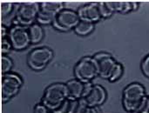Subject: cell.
Segmentation results:
<instances>
[{"label":"cell","mask_w":149,"mask_h":113,"mask_svg":"<svg viewBox=\"0 0 149 113\" xmlns=\"http://www.w3.org/2000/svg\"><path fill=\"white\" fill-rule=\"evenodd\" d=\"M63 9H65V4L62 2L40 3V10L37 18V23L39 24H52L56 16Z\"/></svg>","instance_id":"cell-10"},{"label":"cell","mask_w":149,"mask_h":113,"mask_svg":"<svg viewBox=\"0 0 149 113\" xmlns=\"http://www.w3.org/2000/svg\"><path fill=\"white\" fill-rule=\"evenodd\" d=\"M98 6H99V10H100L101 18H109L114 13L108 3V1L107 2V1L98 2Z\"/></svg>","instance_id":"cell-18"},{"label":"cell","mask_w":149,"mask_h":113,"mask_svg":"<svg viewBox=\"0 0 149 113\" xmlns=\"http://www.w3.org/2000/svg\"><path fill=\"white\" fill-rule=\"evenodd\" d=\"M13 67V62L10 58L6 55H2L1 58V71L2 74H6L10 72Z\"/></svg>","instance_id":"cell-19"},{"label":"cell","mask_w":149,"mask_h":113,"mask_svg":"<svg viewBox=\"0 0 149 113\" xmlns=\"http://www.w3.org/2000/svg\"><path fill=\"white\" fill-rule=\"evenodd\" d=\"M108 3L113 12H120L122 14L134 11L139 7V2L134 1H108Z\"/></svg>","instance_id":"cell-14"},{"label":"cell","mask_w":149,"mask_h":113,"mask_svg":"<svg viewBox=\"0 0 149 113\" xmlns=\"http://www.w3.org/2000/svg\"><path fill=\"white\" fill-rule=\"evenodd\" d=\"M88 84L89 83L85 84L76 78L69 80L67 83H65L67 88L68 98L72 100H80L86 91Z\"/></svg>","instance_id":"cell-13"},{"label":"cell","mask_w":149,"mask_h":113,"mask_svg":"<svg viewBox=\"0 0 149 113\" xmlns=\"http://www.w3.org/2000/svg\"><path fill=\"white\" fill-rule=\"evenodd\" d=\"M94 29H95V24L80 20L73 31H75V33L77 35H79L80 37H86V36L91 34Z\"/></svg>","instance_id":"cell-17"},{"label":"cell","mask_w":149,"mask_h":113,"mask_svg":"<svg viewBox=\"0 0 149 113\" xmlns=\"http://www.w3.org/2000/svg\"><path fill=\"white\" fill-rule=\"evenodd\" d=\"M8 38L16 51H23L31 44L28 27L20 24H14L9 29Z\"/></svg>","instance_id":"cell-8"},{"label":"cell","mask_w":149,"mask_h":113,"mask_svg":"<svg viewBox=\"0 0 149 113\" xmlns=\"http://www.w3.org/2000/svg\"><path fill=\"white\" fill-rule=\"evenodd\" d=\"M123 72H124V67L123 65L120 64V63H117L116 66L114 67L113 71H112L109 78H108V81L110 82H116L118 81L123 75Z\"/></svg>","instance_id":"cell-20"},{"label":"cell","mask_w":149,"mask_h":113,"mask_svg":"<svg viewBox=\"0 0 149 113\" xmlns=\"http://www.w3.org/2000/svg\"><path fill=\"white\" fill-rule=\"evenodd\" d=\"M53 51L52 49L42 46L31 51L27 56V64L34 71H41L52 60Z\"/></svg>","instance_id":"cell-5"},{"label":"cell","mask_w":149,"mask_h":113,"mask_svg":"<svg viewBox=\"0 0 149 113\" xmlns=\"http://www.w3.org/2000/svg\"><path fill=\"white\" fill-rule=\"evenodd\" d=\"M66 98H68L66 85L64 83H54L45 90L41 103L52 112Z\"/></svg>","instance_id":"cell-2"},{"label":"cell","mask_w":149,"mask_h":113,"mask_svg":"<svg viewBox=\"0 0 149 113\" xmlns=\"http://www.w3.org/2000/svg\"><path fill=\"white\" fill-rule=\"evenodd\" d=\"M98 65L99 77L104 79L109 78L112 71L117 64L116 59L107 52H99L93 57Z\"/></svg>","instance_id":"cell-11"},{"label":"cell","mask_w":149,"mask_h":113,"mask_svg":"<svg viewBox=\"0 0 149 113\" xmlns=\"http://www.w3.org/2000/svg\"><path fill=\"white\" fill-rule=\"evenodd\" d=\"M141 69L144 76L149 78V54H148L141 61Z\"/></svg>","instance_id":"cell-24"},{"label":"cell","mask_w":149,"mask_h":113,"mask_svg":"<svg viewBox=\"0 0 149 113\" xmlns=\"http://www.w3.org/2000/svg\"><path fill=\"white\" fill-rule=\"evenodd\" d=\"M28 32H29L31 42L32 44H39L45 37V31L42 25L39 24L38 23H35L31 24V26H29Z\"/></svg>","instance_id":"cell-15"},{"label":"cell","mask_w":149,"mask_h":113,"mask_svg":"<svg viewBox=\"0 0 149 113\" xmlns=\"http://www.w3.org/2000/svg\"><path fill=\"white\" fill-rule=\"evenodd\" d=\"M89 113H100V111L99 110V107H91Z\"/></svg>","instance_id":"cell-28"},{"label":"cell","mask_w":149,"mask_h":113,"mask_svg":"<svg viewBox=\"0 0 149 113\" xmlns=\"http://www.w3.org/2000/svg\"><path fill=\"white\" fill-rule=\"evenodd\" d=\"M90 108L89 106H87L82 100L79 101V105L77 106V109L74 113H89L90 112Z\"/></svg>","instance_id":"cell-25"},{"label":"cell","mask_w":149,"mask_h":113,"mask_svg":"<svg viewBox=\"0 0 149 113\" xmlns=\"http://www.w3.org/2000/svg\"><path fill=\"white\" fill-rule=\"evenodd\" d=\"M79 100H72L66 98L57 109L51 112L52 113H74Z\"/></svg>","instance_id":"cell-16"},{"label":"cell","mask_w":149,"mask_h":113,"mask_svg":"<svg viewBox=\"0 0 149 113\" xmlns=\"http://www.w3.org/2000/svg\"><path fill=\"white\" fill-rule=\"evenodd\" d=\"M13 49L12 44L10 41V39L7 37L2 38L1 40V51H2V55H5L6 53L10 52V50Z\"/></svg>","instance_id":"cell-22"},{"label":"cell","mask_w":149,"mask_h":113,"mask_svg":"<svg viewBox=\"0 0 149 113\" xmlns=\"http://www.w3.org/2000/svg\"><path fill=\"white\" fill-rule=\"evenodd\" d=\"M40 10V3H21L15 20L14 24H20L29 27L37 23V18Z\"/></svg>","instance_id":"cell-4"},{"label":"cell","mask_w":149,"mask_h":113,"mask_svg":"<svg viewBox=\"0 0 149 113\" xmlns=\"http://www.w3.org/2000/svg\"><path fill=\"white\" fill-rule=\"evenodd\" d=\"M33 113H52L51 111L42 103L40 104H37L34 107Z\"/></svg>","instance_id":"cell-26"},{"label":"cell","mask_w":149,"mask_h":113,"mask_svg":"<svg viewBox=\"0 0 149 113\" xmlns=\"http://www.w3.org/2000/svg\"><path fill=\"white\" fill-rule=\"evenodd\" d=\"M13 10V3H1V16L2 17H7Z\"/></svg>","instance_id":"cell-23"},{"label":"cell","mask_w":149,"mask_h":113,"mask_svg":"<svg viewBox=\"0 0 149 113\" xmlns=\"http://www.w3.org/2000/svg\"><path fill=\"white\" fill-rule=\"evenodd\" d=\"M79 19L91 23H98L101 19L98 2H92L79 7L77 10Z\"/></svg>","instance_id":"cell-12"},{"label":"cell","mask_w":149,"mask_h":113,"mask_svg":"<svg viewBox=\"0 0 149 113\" xmlns=\"http://www.w3.org/2000/svg\"><path fill=\"white\" fill-rule=\"evenodd\" d=\"M107 98V92L103 86L89 83L86 91L80 100L89 107H99L105 103Z\"/></svg>","instance_id":"cell-9"},{"label":"cell","mask_w":149,"mask_h":113,"mask_svg":"<svg viewBox=\"0 0 149 113\" xmlns=\"http://www.w3.org/2000/svg\"><path fill=\"white\" fill-rule=\"evenodd\" d=\"M147 96L145 87L140 83H132L125 87L122 92V105L129 113H133Z\"/></svg>","instance_id":"cell-1"},{"label":"cell","mask_w":149,"mask_h":113,"mask_svg":"<svg viewBox=\"0 0 149 113\" xmlns=\"http://www.w3.org/2000/svg\"><path fill=\"white\" fill-rule=\"evenodd\" d=\"M23 85V80L16 73L9 72L2 74L1 83V96L3 103H6L16 96Z\"/></svg>","instance_id":"cell-6"},{"label":"cell","mask_w":149,"mask_h":113,"mask_svg":"<svg viewBox=\"0 0 149 113\" xmlns=\"http://www.w3.org/2000/svg\"><path fill=\"white\" fill-rule=\"evenodd\" d=\"M133 113H149V95H147Z\"/></svg>","instance_id":"cell-21"},{"label":"cell","mask_w":149,"mask_h":113,"mask_svg":"<svg viewBox=\"0 0 149 113\" xmlns=\"http://www.w3.org/2000/svg\"><path fill=\"white\" fill-rule=\"evenodd\" d=\"M80 21L77 10L72 9H63L55 17L52 26L61 31H69L74 30Z\"/></svg>","instance_id":"cell-7"},{"label":"cell","mask_w":149,"mask_h":113,"mask_svg":"<svg viewBox=\"0 0 149 113\" xmlns=\"http://www.w3.org/2000/svg\"><path fill=\"white\" fill-rule=\"evenodd\" d=\"M98 76V65L93 57L82 58L74 67L75 78L85 84L91 83V81Z\"/></svg>","instance_id":"cell-3"},{"label":"cell","mask_w":149,"mask_h":113,"mask_svg":"<svg viewBox=\"0 0 149 113\" xmlns=\"http://www.w3.org/2000/svg\"><path fill=\"white\" fill-rule=\"evenodd\" d=\"M8 34H9V29H7L4 24H2L1 25V37H2V38L7 37Z\"/></svg>","instance_id":"cell-27"}]
</instances>
